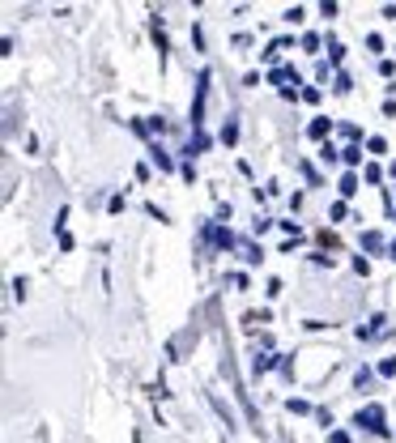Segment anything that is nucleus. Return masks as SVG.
<instances>
[{"instance_id": "nucleus-16", "label": "nucleus", "mask_w": 396, "mask_h": 443, "mask_svg": "<svg viewBox=\"0 0 396 443\" xmlns=\"http://www.w3.org/2000/svg\"><path fill=\"white\" fill-rule=\"evenodd\" d=\"M328 443H350V435H345V431H333V435H328Z\"/></svg>"}, {"instance_id": "nucleus-15", "label": "nucleus", "mask_w": 396, "mask_h": 443, "mask_svg": "<svg viewBox=\"0 0 396 443\" xmlns=\"http://www.w3.org/2000/svg\"><path fill=\"white\" fill-rule=\"evenodd\" d=\"M379 375H396V358H388V362H379Z\"/></svg>"}, {"instance_id": "nucleus-11", "label": "nucleus", "mask_w": 396, "mask_h": 443, "mask_svg": "<svg viewBox=\"0 0 396 443\" xmlns=\"http://www.w3.org/2000/svg\"><path fill=\"white\" fill-rule=\"evenodd\" d=\"M358 192V175H341V196H354Z\"/></svg>"}, {"instance_id": "nucleus-8", "label": "nucleus", "mask_w": 396, "mask_h": 443, "mask_svg": "<svg viewBox=\"0 0 396 443\" xmlns=\"http://www.w3.org/2000/svg\"><path fill=\"white\" fill-rule=\"evenodd\" d=\"M328 128H333L328 119H311V128H307V137H311V141H324V137H328Z\"/></svg>"}, {"instance_id": "nucleus-17", "label": "nucleus", "mask_w": 396, "mask_h": 443, "mask_svg": "<svg viewBox=\"0 0 396 443\" xmlns=\"http://www.w3.org/2000/svg\"><path fill=\"white\" fill-rule=\"evenodd\" d=\"M388 256H392V260H396V239H392V243H388Z\"/></svg>"}, {"instance_id": "nucleus-1", "label": "nucleus", "mask_w": 396, "mask_h": 443, "mask_svg": "<svg viewBox=\"0 0 396 443\" xmlns=\"http://www.w3.org/2000/svg\"><path fill=\"white\" fill-rule=\"evenodd\" d=\"M205 103H209V72L196 77V98H192V128L196 132H201V124H205Z\"/></svg>"}, {"instance_id": "nucleus-10", "label": "nucleus", "mask_w": 396, "mask_h": 443, "mask_svg": "<svg viewBox=\"0 0 396 443\" xmlns=\"http://www.w3.org/2000/svg\"><path fill=\"white\" fill-rule=\"evenodd\" d=\"M221 141H226V145L239 141V124H235V119H226V128H221Z\"/></svg>"}, {"instance_id": "nucleus-7", "label": "nucleus", "mask_w": 396, "mask_h": 443, "mask_svg": "<svg viewBox=\"0 0 396 443\" xmlns=\"http://www.w3.org/2000/svg\"><path fill=\"white\" fill-rule=\"evenodd\" d=\"M150 154H154V162H158V170H175V162H170V154L162 150V145H150Z\"/></svg>"}, {"instance_id": "nucleus-4", "label": "nucleus", "mask_w": 396, "mask_h": 443, "mask_svg": "<svg viewBox=\"0 0 396 443\" xmlns=\"http://www.w3.org/2000/svg\"><path fill=\"white\" fill-rule=\"evenodd\" d=\"M273 366H281V362H277V354H256L252 371H256V375H264V371H273Z\"/></svg>"}, {"instance_id": "nucleus-13", "label": "nucleus", "mask_w": 396, "mask_h": 443, "mask_svg": "<svg viewBox=\"0 0 396 443\" xmlns=\"http://www.w3.org/2000/svg\"><path fill=\"white\" fill-rule=\"evenodd\" d=\"M341 158L350 162V166H358V162H362V150H358V145H350V150H341Z\"/></svg>"}, {"instance_id": "nucleus-12", "label": "nucleus", "mask_w": 396, "mask_h": 443, "mask_svg": "<svg viewBox=\"0 0 396 443\" xmlns=\"http://www.w3.org/2000/svg\"><path fill=\"white\" fill-rule=\"evenodd\" d=\"M333 90H337V94H350V90H354V81L345 77V72H337V81H333Z\"/></svg>"}, {"instance_id": "nucleus-2", "label": "nucleus", "mask_w": 396, "mask_h": 443, "mask_svg": "<svg viewBox=\"0 0 396 443\" xmlns=\"http://www.w3.org/2000/svg\"><path fill=\"white\" fill-rule=\"evenodd\" d=\"M354 426H366L370 435H388V417H384V409H379V405H366V409H358Z\"/></svg>"}, {"instance_id": "nucleus-14", "label": "nucleus", "mask_w": 396, "mask_h": 443, "mask_svg": "<svg viewBox=\"0 0 396 443\" xmlns=\"http://www.w3.org/2000/svg\"><path fill=\"white\" fill-rule=\"evenodd\" d=\"M366 150H370V154H384V150H388V141H384V137H370V141H366Z\"/></svg>"}, {"instance_id": "nucleus-5", "label": "nucleus", "mask_w": 396, "mask_h": 443, "mask_svg": "<svg viewBox=\"0 0 396 443\" xmlns=\"http://www.w3.org/2000/svg\"><path fill=\"white\" fill-rule=\"evenodd\" d=\"M362 252H384V235L379 230H366L362 235Z\"/></svg>"}, {"instance_id": "nucleus-9", "label": "nucleus", "mask_w": 396, "mask_h": 443, "mask_svg": "<svg viewBox=\"0 0 396 443\" xmlns=\"http://www.w3.org/2000/svg\"><path fill=\"white\" fill-rule=\"evenodd\" d=\"M239 252H243L247 264H260V248H256V243H239Z\"/></svg>"}, {"instance_id": "nucleus-3", "label": "nucleus", "mask_w": 396, "mask_h": 443, "mask_svg": "<svg viewBox=\"0 0 396 443\" xmlns=\"http://www.w3.org/2000/svg\"><path fill=\"white\" fill-rule=\"evenodd\" d=\"M201 235H205V239H213L221 252H226V248H235V243H239V239H235V235H230L226 226H213V222H205V226H201Z\"/></svg>"}, {"instance_id": "nucleus-6", "label": "nucleus", "mask_w": 396, "mask_h": 443, "mask_svg": "<svg viewBox=\"0 0 396 443\" xmlns=\"http://www.w3.org/2000/svg\"><path fill=\"white\" fill-rule=\"evenodd\" d=\"M379 333H384V315H370V324H366V328H358V337H362V341L379 337Z\"/></svg>"}]
</instances>
